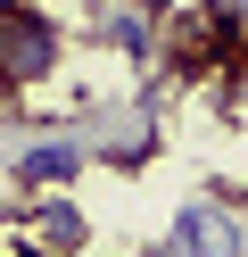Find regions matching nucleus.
<instances>
[{
  "mask_svg": "<svg viewBox=\"0 0 248 257\" xmlns=\"http://www.w3.org/2000/svg\"><path fill=\"white\" fill-rule=\"evenodd\" d=\"M58 58H66L58 17H50V9H25V0H9V9H0V75L25 91V83H42Z\"/></svg>",
  "mask_w": 248,
  "mask_h": 257,
  "instance_id": "nucleus-1",
  "label": "nucleus"
},
{
  "mask_svg": "<svg viewBox=\"0 0 248 257\" xmlns=\"http://www.w3.org/2000/svg\"><path fill=\"white\" fill-rule=\"evenodd\" d=\"M149 257H248V216L198 199V207H182V216L165 224V240H157Z\"/></svg>",
  "mask_w": 248,
  "mask_h": 257,
  "instance_id": "nucleus-2",
  "label": "nucleus"
},
{
  "mask_svg": "<svg viewBox=\"0 0 248 257\" xmlns=\"http://www.w3.org/2000/svg\"><path fill=\"white\" fill-rule=\"evenodd\" d=\"M83 240H91V216H83L66 191H42V199L25 207V257H75Z\"/></svg>",
  "mask_w": 248,
  "mask_h": 257,
  "instance_id": "nucleus-3",
  "label": "nucleus"
},
{
  "mask_svg": "<svg viewBox=\"0 0 248 257\" xmlns=\"http://www.w3.org/2000/svg\"><path fill=\"white\" fill-rule=\"evenodd\" d=\"M83 166H91L83 141H33V150L17 158V183H25V191H66Z\"/></svg>",
  "mask_w": 248,
  "mask_h": 257,
  "instance_id": "nucleus-4",
  "label": "nucleus"
},
{
  "mask_svg": "<svg viewBox=\"0 0 248 257\" xmlns=\"http://www.w3.org/2000/svg\"><path fill=\"white\" fill-rule=\"evenodd\" d=\"M207 25H215V42H240L248 50V0H207Z\"/></svg>",
  "mask_w": 248,
  "mask_h": 257,
  "instance_id": "nucleus-5",
  "label": "nucleus"
},
{
  "mask_svg": "<svg viewBox=\"0 0 248 257\" xmlns=\"http://www.w3.org/2000/svg\"><path fill=\"white\" fill-rule=\"evenodd\" d=\"M108 34H116V50H132V58H149V50H157V34H149V17H132V9H124V17L108 25Z\"/></svg>",
  "mask_w": 248,
  "mask_h": 257,
  "instance_id": "nucleus-6",
  "label": "nucleus"
},
{
  "mask_svg": "<svg viewBox=\"0 0 248 257\" xmlns=\"http://www.w3.org/2000/svg\"><path fill=\"white\" fill-rule=\"evenodd\" d=\"M9 100H17V83H9V75H0V116H9Z\"/></svg>",
  "mask_w": 248,
  "mask_h": 257,
  "instance_id": "nucleus-7",
  "label": "nucleus"
},
{
  "mask_svg": "<svg viewBox=\"0 0 248 257\" xmlns=\"http://www.w3.org/2000/svg\"><path fill=\"white\" fill-rule=\"evenodd\" d=\"M0 9H9V0H0Z\"/></svg>",
  "mask_w": 248,
  "mask_h": 257,
  "instance_id": "nucleus-8",
  "label": "nucleus"
}]
</instances>
